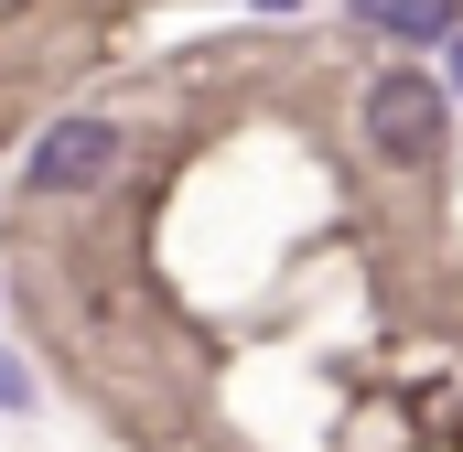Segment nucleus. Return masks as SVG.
Wrapping results in <instances>:
<instances>
[{"mask_svg": "<svg viewBox=\"0 0 463 452\" xmlns=\"http://www.w3.org/2000/svg\"><path fill=\"white\" fill-rule=\"evenodd\" d=\"M118 173V129L109 118H54L43 151H33V194H87Z\"/></svg>", "mask_w": 463, "mask_h": 452, "instance_id": "f03ea898", "label": "nucleus"}, {"mask_svg": "<svg viewBox=\"0 0 463 452\" xmlns=\"http://www.w3.org/2000/svg\"><path fill=\"white\" fill-rule=\"evenodd\" d=\"M0 410H33V366H22L11 344H0Z\"/></svg>", "mask_w": 463, "mask_h": 452, "instance_id": "20e7f679", "label": "nucleus"}, {"mask_svg": "<svg viewBox=\"0 0 463 452\" xmlns=\"http://www.w3.org/2000/svg\"><path fill=\"white\" fill-rule=\"evenodd\" d=\"M259 11H291V0H259Z\"/></svg>", "mask_w": 463, "mask_h": 452, "instance_id": "39448f33", "label": "nucleus"}, {"mask_svg": "<svg viewBox=\"0 0 463 452\" xmlns=\"http://www.w3.org/2000/svg\"><path fill=\"white\" fill-rule=\"evenodd\" d=\"M366 140H377V162H399V173L442 162V87H431L420 65H388V76L366 87Z\"/></svg>", "mask_w": 463, "mask_h": 452, "instance_id": "f257e3e1", "label": "nucleus"}, {"mask_svg": "<svg viewBox=\"0 0 463 452\" xmlns=\"http://www.w3.org/2000/svg\"><path fill=\"white\" fill-rule=\"evenodd\" d=\"M355 11H366L377 33H399V43H442V33H453V11H463V0H355Z\"/></svg>", "mask_w": 463, "mask_h": 452, "instance_id": "7ed1b4c3", "label": "nucleus"}]
</instances>
